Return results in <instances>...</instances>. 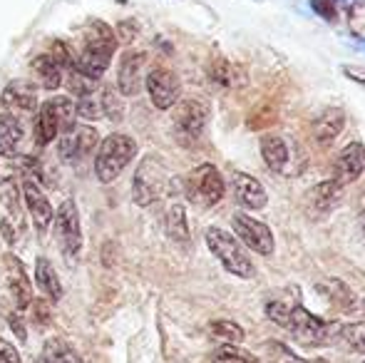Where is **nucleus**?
Segmentation results:
<instances>
[{"label": "nucleus", "instance_id": "1", "mask_svg": "<svg viewBox=\"0 0 365 363\" xmlns=\"http://www.w3.org/2000/svg\"><path fill=\"white\" fill-rule=\"evenodd\" d=\"M115 50H117V38H115V33H112L110 25L102 23V20H92L85 30L82 48H80V53H77L73 68L80 75H85L87 80L100 83L105 70L110 68Z\"/></svg>", "mask_w": 365, "mask_h": 363}, {"label": "nucleus", "instance_id": "2", "mask_svg": "<svg viewBox=\"0 0 365 363\" xmlns=\"http://www.w3.org/2000/svg\"><path fill=\"white\" fill-rule=\"evenodd\" d=\"M75 117L77 110L73 97H50L48 102H43L38 117H35V142H38V147H48L60 135L73 130Z\"/></svg>", "mask_w": 365, "mask_h": 363}, {"label": "nucleus", "instance_id": "3", "mask_svg": "<svg viewBox=\"0 0 365 363\" xmlns=\"http://www.w3.org/2000/svg\"><path fill=\"white\" fill-rule=\"evenodd\" d=\"M137 155V142L132 140L130 135H115L105 137L97 150V157H95V175L97 180L102 184H110L115 182L117 177L125 172V167L135 160Z\"/></svg>", "mask_w": 365, "mask_h": 363}, {"label": "nucleus", "instance_id": "4", "mask_svg": "<svg viewBox=\"0 0 365 363\" xmlns=\"http://www.w3.org/2000/svg\"><path fill=\"white\" fill-rule=\"evenodd\" d=\"M207 247L229 274L239 276V279H251V276L256 274L254 264H251V259L246 257L239 239L231 237V234L224 232V229H219V227L207 229Z\"/></svg>", "mask_w": 365, "mask_h": 363}, {"label": "nucleus", "instance_id": "5", "mask_svg": "<svg viewBox=\"0 0 365 363\" xmlns=\"http://www.w3.org/2000/svg\"><path fill=\"white\" fill-rule=\"evenodd\" d=\"M169 170L157 160L154 155H149L142 160V165L137 167L135 184H132V194H135V202L140 207H149L152 202L162 199L169 189Z\"/></svg>", "mask_w": 365, "mask_h": 363}, {"label": "nucleus", "instance_id": "6", "mask_svg": "<svg viewBox=\"0 0 365 363\" xmlns=\"http://www.w3.org/2000/svg\"><path fill=\"white\" fill-rule=\"evenodd\" d=\"M281 326H284L286 331H291L293 339L306 346H323L333 339V324L318 319L316 314L306 311L303 306H289L286 319Z\"/></svg>", "mask_w": 365, "mask_h": 363}, {"label": "nucleus", "instance_id": "7", "mask_svg": "<svg viewBox=\"0 0 365 363\" xmlns=\"http://www.w3.org/2000/svg\"><path fill=\"white\" fill-rule=\"evenodd\" d=\"M73 68L70 65V55L68 48L63 43H55L50 53H43L33 60L30 70H33V78L38 80L40 88L45 90H58L65 80V73Z\"/></svg>", "mask_w": 365, "mask_h": 363}, {"label": "nucleus", "instance_id": "8", "mask_svg": "<svg viewBox=\"0 0 365 363\" xmlns=\"http://www.w3.org/2000/svg\"><path fill=\"white\" fill-rule=\"evenodd\" d=\"M226 187H224V177L214 165H202L187 177V194L189 199H194L197 204L204 207H212L219 204L224 197Z\"/></svg>", "mask_w": 365, "mask_h": 363}, {"label": "nucleus", "instance_id": "9", "mask_svg": "<svg viewBox=\"0 0 365 363\" xmlns=\"http://www.w3.org/2000/svg\"><path fill=\"white\" fill-rule=\"evenodd\" d=\"M231 224H234L236 237H239L251 252L261 254V257H271V254H274V249H276L274 234H271V229L266 227L261 219L251 217V214H246V212H236L234 217H231Z\"/></svg>", "mask_w": 365, "mask_h": 363}, {"label": "nucleus", "instance_id": "10", "mask_svg": "<svg viewBox=\"0 0 365 363\" xmlns=\"http://www.w3.org/2000/svg\"><path fill=\"white\" fill-rule=\"evenodd\" d=\"M55 234H58L60 249L68 257H75L82 249V227H80V214H77V204L73 199H65L60 209L53 214Z\"/></svg>", "mask_w": 365, "mask_h": 363}, {"label": "nucleus", "instance_id": "11", "mask_svg": "<svg viewBox=\"0 0 365 363\" xmlns=\"http://www.w3.org/2000/svg\"><path fill=\"white\" fill-rule=\"evenodd\" d=\"M97 142H100V135H97L95 127L75 125L73 130L65 132V135L60 137L58 155H60V160H63V162H70V165H75V162L85 160V157L90 155L92 150H95Z\"/></svg>", "mask_w": 365, "mask_h": 363}, {"label": "nucleus", "instance_id": "12", "mask_svg": "<svg viewBox=\"0 0 365 363\" xmlns=\"http://www.w3.org/2000/svg\"><path fill=\"white\" fill-rule=\"evenodd\" d=\"M204 127H207V107L199 102L187 100L174 112V132L184 145H194L204 135Z\"/></svg>", "mask_w": 365, "mask_h": 363}, {"label": "nucleus", "instance_id": "13", "mask_svg": "<svg viewBox=\"0 0 365 363\" xmlns=\"http://www.w3.org/2000/svg\"><path fill=\"white\" fill-rule=\"evenodd\" d=\"M149 100H152L154 107L159 110H169V107L177 105L179 92H182V85H179V78L167 68H154L152 73L147 75L145 80Z\"/></svg>", "mask_w": 365, "mask_h": 363}, {"label": "nucleus", "instance_id": "14", "mask_svg": "<svg viewBox=\"0 0 365 363\" xmlns=\"http://www.w3.org/2000/svg\"><path fill=\"white\" fill-rule=\"evenodd\" d=\"M365 175V147L361 142H351L346 145L336 157V165H333V182L351 184L358 177Z\"/></svg>", "mask_w": 365, "mask_h": 363}, {"label": "nucleus", "instance_id": "15", "mask_svg": "<svg viewBox=\"0 0 365 363\" xmlns=\"http://www.w3.org/2000/svg\"><path fill=\"white\" fill-rule=\"evenodd\" d=\"M231 187H234L236 202L241 204L249 212H259L269 204V197H266V189L256 177L244 175V172H234L231 175Z\"/></svg>", "mask_w": 365, "mask_h": 363}, {"label": "nucleus", "instance_id": "16", "mask_svg": "<svg viewBox=\"0 0 365 363\" xmlns=\"http://www.w3.org/2000/svg\"><path fill=\"white\" fill-rule=\"evenodd\" d=\"M147 63L145 53H135V50H127L120 60V70H117V85H120L122 95L132 97L137 95L142 88V68Z\"/></svg>", "mask_w": 365, "mask_h": 363}, {"label": "nucleus", "instance_id": "17", "mask_svg": "<svg viewBox=\"0 0 365 363\" xmlns=\"http://www.w3.org/2000/svg\"><path fill=\"white\" fill-rule=\"evenodd\" d=\"M23 194H25V204H28V212H30V219H33L35 232L43 234L45 229L50 227V222H53V204H50V199L28 180L23 184Z\"/></svg>", "mask_w": 365, "mask_h": 363}, {"label": "nucleus", "instance_id": "18", "mask_svg": "<svg viewBox=\"0 0 365 363\" xmlns=\"http://www.w3.org/2000/svg\"><path fill=\"white\" fill-rule=\"evenodd\" d=\"M346 127V110L343 107H328L313 122V137L321 147H328L336 142V137Z\"/></svg>", "mask_w": 365, "mask_h": 363}, {"label": "nucleus", "instance_id": "19", "mask_svg": "<svg viewBox=\"0 0 365 363\" xmlns=\"http://www.w3.org/2000/svg\"><path fill=\"white\" fill-rule=\"evenodd\" d=\"M0 102H3L5 110L13 115V112H33L38 107V92L30 83L25 80H15L0 95Z\"/></svg>", "mask_w": 365, "mask_h": 363}, {"label": "nucleus", "instance_id": "20", "mask_svg": "<svg viewBox=\"0 0 365 363\" xmlns=\"http://www.w3.org/2000/svg\"><path fill=\"white\" fill-rule=\"evenodd\" d=\"M5 264H8V284H10V291H13L15 304H18V309H28V306L33 304V286H30L23 264H20L13 254L5 257Z\"/></svg>", "mask_w": 365, "mask_h": 363}, {"label": "nucleus", "instance_id": "21", "mask_svg": "<svg viewBox=\"0 0 365 363\" xmlns=\"http://www.w3.org/2000/svg\"><path fill=\"white\" fill-rule=\"evenodd\" d=\"M23 125L15 115H0V157H15L23 145Z\"/></svg>", "mask_w": 365, "mask_h": 363}, {"label": "nucleus", "instance_id": "22", "mask_svg": "<svg viewBox=\"0 0 365 363\" xmlns=\"http://www.w3.org/2000/svg\"><path fill=\"white\" fill-rule=\"evenodd\" d=\"M343 199V187L338 182L328 180V182H321L308 192V202L311 207L316 209L318 214H326L331 209H336Z\"/></svg>", "mask_w": 365, "mask_h": 363}, {"label": "nucleus", "instance_id": "23", "mask_svg": "<svg viewBox=\"0 0 365 363\" xmlns=\"http://www.w3.org/2000/svg\"><path fill=\"white\" fill-rule=\"evenodd\" d=\"M261 157H264L266 167L274 172H284L289 165V147L281 137L264 135L261 137Z\"/></svg>", "mask_w": 365, "mask_h": 363}, {"label": "nucleus", "instance_id": "24", "mask_svg": "<svg viewBox=\"0 0 365 363\" xmlns=\"http://www.w3.org/2000/svg\"><path fill=\"white\" fill-rule=\"evenodd\" d=\"M35 281H38L43 296H48V301L55 304V301L63 299V284H60L58 274H55L53 264H50L48 259L40 257L38 262H35Z\"/></svg>", "mask_w": 365, "mask_h": 363}, {"label": "nucleus", "instance_id": "25", "mask_svg": "<svg viewBox=\"0 0 365 363\" xmlns=\"http://www.w3.org/2000/svg\"><path fill=\"white\" fill-rule=\"evenodd\" d=\"M318 291H321V294H326V299L331 301L333 306H338L341 311H353V309H356V296H353V291L348 289L343 281H338V279L323 281V284H318Z\"/></svg>", "mask_w": 365, "mask_h": 363}, {"label": "nucleus", "instance_id": "26", "mask_svg": "<svg viewBox=\"0 0 365 363\" xmlns=\"http://www.w3.org/2000/svg\"><path fill=\"white\" fill-rule=\"evenodd\" d=\"M336 339H338V344L346 351H351V354H365V321L341 326Z\"/></svg>", "mask_w": 365, "mask_h": 363}, {"label": "nucleus", "instance_id": "27", "mask_svg": "<svg viewBox=\"0 0 365 363\" xmlns=\"http://www.w3.org/2000/svg\"><path fill=\"white\" fill-rule=\"evenodd\" d=\"M38 363H82V356L77 354L70 344L60 339H53L45 344L43 349V356H40Z\"/></svg>", "mask_w": 365, "mask_h": 363}, {"label": "nucleus", "instance_id": "28", "mask_svg": "<svg viewBox=\"0 0 365 363\" xmlns=\"http://www.w3.org/2000/svg\"><path fill=\"white\" fill-rule=\"evenodd\" d=\"M209 334H212L214 341H219L221 346H236L244 341V329L234 321H212L209 324Z\"/></svg>", "mask_w": 365, "mask_h": 363}, {"label": "nucleus", "instance_id": "29", "mask_svg": "<svg viewBox=\"0 0 365 363\" xmlns=\"http://www.w3.org/2000/svg\"><path fill=\"white\" fill-rule=\"evenodd\" d=\"M167 234L174 242H189L187 209L182 204H172V209L167 212Z\"/></svg>", "mask_w": 365, "mask_h": 363}, {"label": "nucleus", "instance_id": "30", "mask_svg": "<svg viewBox=\"0 0 365 363\" xmlns=\"http://www.w3.org/2000/svg\"><path fill=\"white\" fill-rule=\"evenodd\" d=\"M214 363H261V359H256L254 354L239 349V346H219L212 356Z\"/></svg>", "mask_w": 365, "mask_h": 363}, {"label": "nucleus", "instance_id": "31", "mask_svg": "<svg viewBox=\"0 0 365 363\" xmlns=\"http://www.w3.org/2000/svg\"><path fill=\"white\" fill-rule=\"evenodd\" d=\"M77 115H82L85 120H100L105 115V107H102V95L100 92H92V95L80 97V102L75 105Z\"/></svg>", "mask_w": 365, "mask_h": 363}, {"label": "nucleus", "instance_id": "32", "mask_svg": "<svg viewBox=\"0 0 365 363\" xmlns=\"http://www.w3.org/2000/svg\"><path fill=\"white\" fill-rule=\"evenodd\" d=\"M308 3L326 23H336L338 20V0H308Z\"/></svg>", "mask_w": 365, "mask_h": 363}, {"label": "nucleus", "instance_id": "33", "mask_svg": "<svg viewBox=\"0 0 365 363\" xmlns=\"http://www.w3.org/2000/svg\"><path fill=\"white\" fill-rule=\"evenodd\" d=\"M0 363H23L20 361V354L15 351V346L3 339H0Z\"/></svg>", "mask_w": 365, "mask_h": 363}, {"label": "nucleus", "instance_id": "34", "mask_svg": "<svg viewBox=\"0 0 365 363\" xmlns=\"http://www.w3.org/2000/svg\"><path fill=\"white\" fill-rule=\"evenodd\" d=\"M343 73H346L351 80H356V83H363L365 85V70H361V68H348V65H346V68H343Z\"/></svg>", "mask_w": 365, "mask_h": 363}, {"label": "nucleus", "instance_id": "35", "mask_svg": "<svg viewBox=\"0 0 365 363\" xmlns=\"http://www.w3.org/2000/svg\"><path fill=\"white\" fill-rule=\"evenodd\" d=\"M10 324H13V331H15V336H18L20 341H25V339H28V334H25V326L20 324L18 314H15V316H10Z\"/></svg>", "mask_w": 365, "mask_h": 363}, {"label": "nucleus", "instance_id": "36", "mask_svg": "<svg viewBox=\"0 0 365 363\" xmlns=\"http://www.w3.org/2000/svg\"><path fill=\"white\" fill-rule=\"evenodd\" d=\"M361 219H365V192L361 194Z\"/></svg>", "mask_w": 365, "mask_h": 363}, {"label": "nucleus", "instance_id": "37", "mask_svg": "<svg viewBox=\"0 0 365 363\" xmlns=\"http://www.w3.org/2000/svg\"><path fill=\"white\" fill-rule=\"evenodd\" d=\"M356 48H361L365 53V38H356Z\"/></svg>", "mask_w": 365, "mask_h": 363}, {"label": "nucleus", "instance_id": "38", "mask_svg": "<svg viewBox=\"0 0 365 363\" xmlns=\"http://www.w3.org/2000/svg\"><path fill=\"white\" fill-rule=\"evenodd\" d=\"M361 234H363V239H365V219H361Z\"/></svg>", "mask_w": 365, "mask_h": 363}, {"label": "nucleus", "instance_id": "39", "mask_svg": "<svg viewBox=\"0 0 365 363\" xmlns=\"http://www.w3.org/2000/svg\"><path fill=\"white\" fill-rule=\"evenodd\" d=\"M363 314H365V299H363Z\"/></svg>", "mask_w": 365, "mask_h": 363}, {"label": "nucleus", "instance_id": "40", "mask_svg": "<svg viewBox=\"0 0 365 363\" xmlns=\"http://www.w3.org/2000/svg\"><path fill=\"white\" fill-rule=\"evenodd\" d=\"M256 3H264V0H256Z\"/></svg>", "mask_w": 365, "mask_h": 363}, {"label": "nucleus", "instance_id": "41", "mask_svg": "<svg viewBox=\"0 0 365 363\" xmlns=\"http://www.w3.org/2000/svg\"><path fill=\"white\" fill-rule=\"evenodd\" d=\"M361 363H365V361H361Z\"/></svg>", "mask_w": 365, "mask_h": 363}]
</instances>
